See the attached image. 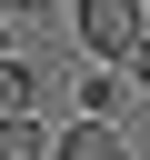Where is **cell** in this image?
<instances>
[{"mask_svg": "<svg viewBox=\"0 0 150 160\" xmlns=\"http://www.w3.org/2000/svg\"><path fill=\"white\" fill-rule=\"evenodd\" d=\"M70 30H80V50H90V70H120L130 40L150 30V10H140V0H70Z\"/></svg>", "mask_w": 150, "mask_h": 160, "instance_id": "1", "label": "cell"}, {"mask_svg": "<svg viewBox=\"0 0 150 160\" xmlns=\"http://www.w3.org/2000/svg\"><path fill=\"white\" fill-rule=\"evenodd\" d=\"M30 100H40V60H20L0 40V120H30Z\"/></svg>", "mask_w": 150, "mask_h": 160, "instance_id": "2", "label": "cell"}, {"mask_svg": "<svg viewBox=\"0 0 150 160\" xmlns=\"http://www.w3.org/2000/svg\"><path fill=\"white\" fill-rule=\"evenodd\" d=\"M50 160H130V150H120V130H110V120H80V130H60V140H50Z\"/></svg>", "mask_w": 150, "mask_h": 160, "instance_id": "3", "label": "cell"}, {"mask_svg": "<svg viewBox=\"0 0 150 160\" xmlns=\"http://www.w3.org/2000/svg\"><path fill=\"white\" fill-rule=\"evenodd\" d=\"M120 90H130L120 70H80V120H110V110H120Z\"/></svg>", "mask_w": 150, "mask_h": 160, "instance_id": "4", "label": "cell"}, {"mask_svg": "<svg viewBox=\"0 0 150 160\" xmlns=\"http://www.w3.org/2000/svg\"><path fill=\"white\" fill-rule=\"evenodd\" d=\"M0 160H50V130H40V110H30V120H0Z\"/></svg>", "mask_w": 150, "mask_h": 160, "instance_id": "5", "label": "cell"}, {"mask_svg": "<svg viewBox=\"0 0 150 160\" xmlns=\"http://www.w3.org/2000/svg\"><path fill=\"white\" fill-rule=\"evenodd\" d=\"M120 80H130V90H150V30L130 40V60H120Z\"/></svg>", "mask_w": 150, "mask_h": 160, "instance_id": "6", "label": "cell"}, {"mask_svg": "<svg viewBox=\"0 0 150 160\" xmlns=\"http://www.w3.org/2000/svg\"><path fill=\"white\" fill-rule=\"evenodd\" d=\"M0 10H10V20H30V10H50V0H0Z\"/></svg>", "mask_w": 150, "mask_h": 160, "instance_id": "7", "label": "cell"}, {"mask_svg": "<svg viewBox=\"0 0 150 160\" xmlns=\"http://www.w3.org/2000/svg\"><path fill=\"white\" fill-rule=\"evenodd\" d=\"M140 10H150V0H140Z\"/></svg>", "mask_w": 150, "mask_h": 160, "instance_id": "8", "label": "cell"}]
</instances>
